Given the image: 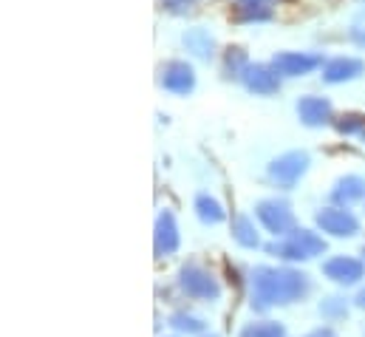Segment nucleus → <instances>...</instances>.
<instances>
[{"label":"nucleus","mask_w":365,"mask_h":337,"mask_svg":"<svg viewBox=\"0 0 365 337\" xmlns=\"http://www.w3.org/2000/svg\"><path fill=\"white\" fill-rule=\"evenodd\" d=\"M312 292L309 275L289 266H255L250 275V303L255 312L289 306Z\"/></svg>","instance_id":"1"},{"label":"nucleus","mask_w":365,"mask_h":337,"mask_svg":"<svg viewBox=\"0 0 365 337\" xmlns=\"http://www.w3.org/2000/svg\"><path fill=\"white\" fill-rule=\"evenodd\" d=\"M267 253L277 255L283 261H312V258L326 253V238H320L312 230L294 227L286 238H274L272 244H267Z\"/></svg>","instance_id":"2"},{"label":"nucleus","mask_w":365,"mask_h":337,"mask_svg":"<svg viewBox=\"0 0 365 337\" xmlns=\"http://www.w3.org/2000/svg\"><path fill=\"white\" fill-rule=\"evenodd\" d=\"M309 168H312L309 151H286V154H280L277 159L269 162L267 178L272 181L274 187H280V190H292L309 173Z\"/></svg>","instance_id":"3"},{"label":"nucleus","mask_w":365,"mask_h":337,"mask_svg":"<svg viewBox=\"0 0 365 337\" xmlns=\"http://www.w3.org/2000/svg\"><path fill=\"white\" fill-rule=\"evenodd\" d=\"M179 286L187 298L192 301H218L221 298V283L212 272H207L204 266H198L195 261L184 263L179 269Z\"/></svg>","instance_id":"4"},{"label":"nucleus","mask_w":365,"mask_h":337,"mask_svg":"<svg viewBox=\"0 0 365 337\" xmlns=\"http://www.w3.org/2000/svg\"><path fill=\"white\" fill-rule=\"evenodd\" d=\"M255 216L264 224L267 233H272L274 238H286L294 230V213L292 204L283 198H261L255 204Z\"/></svg>","instance_id":"5"},{"label":"nucleus","mask_w":365,"mask_h":337,"mask_svg":"<svg viewBox=\"0 0 365 337\" xmlns=\"http://www.w3.org/2000/svg\"><path fill=\"white\" fill-rule=\"evenodd\" d=\"M314 221H317V227L323 233H329L334 238H351V236L360 233L357 216L351 210H346V207H323V210H317Z\"/></svg>","instance_id":"6"},{"label":"nucleus","mask_w":365,"mask_h":337,"mask_svg":"<svg viewBox=\"0 0 365 337\" xmlns=\"http://www.w3.org/2000/svg\"><path fill=\"white\" fill-rule=\"evenodd\" d=\"M269 63L280 77H306L314 69L326 66L323 54H312V51H277Z\"/></svg>","instance_id":"7"},{"label":"nucleus","mask_w":365,"mask_h":337,"mask_svg":"<svg viewBox=\"0 0 365 337\" xmlns=\"http://www.w3.org/2000/svg\"><path fill=\"white\" fill-rule=\"evenodd\" d=\"M159 85L176 96H187L195 91V71L184 60H168L159 66Z\"/></svg>","instance_id":"8"},{"label":"nucleus","mask_w":365,"mask_h":337,"mask_svg":"<svg viewBox=\"0 0 365 337\" xmlns=\"http://www.w3.org/2000/svg\"><path fill=\"white\" fill-rule=\"evenodd\" d=\"M241 85L255 96H272L280 91V74L272 69V63H250Z\"/></svg>","instance_id":"9"},{"label":"nucleus","mask_w":365,"mask_h":337,"mask_svg":"<svg viewBox=\"0 0 365 337\" xmlns=\"http://www.w3.org/2000/svg\"><path fill=\"white\" fill-rule=\"evenodd\" d=\"M323 275L340 286H354L365 275V263L360 258H351V255H334L323 263Z\"/></svg>","instance_id":"10"},{"label":"nucleus","mask_w":365,"mask_h":337,"mask_svg":"<svg viewBox=\"0 0 365 337\" xmlns=\"http://www.w3.org/2000/svg\"><path fill=\"white\" fill-rule=\"evenodd\" d=\"M182 244V236H179V224H176V216L173 210H162L156 216V233H153V247L159 258H170L176 255Z\"/></svg>","instance_id":"11"},{"label":"nucleus","mask_w":365,"mask_h":337,"mask_svg":"<svg viewBox=\"0 0 365 337\" xmlns=\"http://www.w3.org/2000/svg\"><path fill=\"white\" fill-rule=\"evenodd\" d=\"M294 111H297V119L306 125V128H323V125H329L334 116V108H331V102L326 99V96H300L297 99V105H294Z\"/></svg>","instance_id":"12"},{"label":"nucleus","mask_w":365,"mask_h":337,"mask_svg":"<svg viewBox=\"0 0 365 337\" xmlns=\"http://www.w3.org/2000/svg\"><path fill=\"white\" fill-rule=\"evenodd\" d=\"M365 74V63L360 57H334L323 66V83L329 85H340V83H351L357 77Z\"/></svg>","instance_id":"13"},{"label":"nucleus","mask_w":365,"mask_h":337,"mask_svg":"<svg viewBox=\"0 0 365 337\" xmlns=\"http://www.w3.org/2000/svg\"><path fill=\"white\" fill-rule=\"evenodd\" d=\"M365 198V178L363 176H357V173H349V176H340L337 181H334V187H331V201L337 204V207H351L354 201H360Z\"/></svg>","instance_id":"14"},{"label":"nucleus","mask_w":365,"mask_h":337,"mask_svg":"<svg viewBox=\"0 0 365 337\" xmlns=\"http://www.w3.org/2000/svg\"><path fill=\"white\" fill-rule=\"evenodd\" d=\"M182 46L198 60H212L215 57V37L204 26H192L182 34Z\"/></svg>","instance_id":"15"},{"label":"nucleus","mask_w":365,"mask_h":337,"mask_svg":"<svg viewBox=\"0 0 365 337\" xmlns=\"http://www.w3.org/2000/svg\"><path fill=\"white\" fill-rule=\"evenodd\" d=\"M232 14L238 23H264L272 20L274 0H235L232 3Z\"/></svg>","instance_id":"16"},{"label":"nucleus","mask_w":365,"mask_h":337,"mask_svg":"<svg viewBox=\"0 0 365 337\" xmlns=\"http://www.w3.org/2000/svg\"><path fill=\"white\" fill-rule=\"evenodd\" d=\"M192 207H195L198 221L207 224V227H215V224L227 221V210H224V204H221L215 196H210V193H198L195 201H192Z\"/></svg>","instance_id":"17"},{"label":"nucleus","mask_w":365,"mask_h":337,"mask_svg":"<svg viewBox=\"0 0 365 337\" xmlns=\"http://www.w3.org/2000/svg\"><path fill=\"white\" fill-rule=\"evenodd\" d=\"M232 241L238 247H244V250H258L261 247V236H258V230H255L250 216H235V221H232Z\"/></svg>","instance_id":"18"},{"label":"nucleus","mask_w":365,"mask_h":337,"mask_svg":"<svg viewBox=\"0 0 365 337\" xmlns=\"http://www.w3.org/2000/svg\"><path fill=\"white\" fill-rule=\"evenodd\" d=\"M334 128L340 136H360L365 139V114H343L334 119Z\"/></svg>","instance_id":"19"},{"label":"nucleus","mask_w":365,"mask_h":337,"mask_svg":"<svg viewBox=\"0 0 365 337\" xmlns=\"http://www.w3.org/2000/svg\"><path fill=\"white\" fill-rule=\"evenodd\" d=\"M247 66H250V60H247L244 49H230V51H227V57H224V74H227L230 80H238V83H241Z\"/></svg>","instance_id":"20"},{"label":"nucleus","mask_w":365,"mask_h":337,"mask_svg":"<svg viewBox=\"0 0 365 337\" xmlns=\"http://www.w3.org/2000/svg\"><path fill=\"white\" fill-rule=\"evenodd\" d=\"M238 337H286V329L274 321H258V323H247Z\"/></svg>","instance_id":"21"},{"label":"nucleus","mask_w":365,"mask_h":337,"mask_svg":"<svg viewBox=\"0 0 365 337\" xmlns=\"http://www.w3.org/2000/svg\"><path fill=\"white\" fill-rule=\"evenodd\" d=\"M170 326H173L176 332H187V335H201V332H204V323H201L198 318L187 315V312L170 315Z\"/></svg>","instance_id":"22"},{"label":"nucleus","mask_w":365,"mask_h":337,"mask_svg":"<svg viewBox=\"0 0 365 337\" xmlns=\"http://www.w3.org/2000/svg\"><path fill=\"white\" fill-rule=\"evenodd\" d=\"M320 315H323L326 321H340V318L349 315V303H346L343 298H326V301L320 303Z\"/></svg>","instance_id":"23"},{"label":"nucleus","mask_w":365,"mask_h":337,"mask_svg":"<svg viewBox=\"0 0 365 337\" xmlns=\"http://www.w3.org/2000/svg\"><path fill=\"white\" fill-rule=\"evenodd\" d=\"M162 3V9L165 11H170V14H190L195 6H198V0H159Z\"/></svg>","instance_id":"24"},{"label":"nucleus","mask_w":365,"mask_h":337,"mask_svg":"<svg viewBox=\"0 0 365 337\" xmlns=\"http://www.w3.org/2000/svg\"><path fill=\"white\" fill-rule=\"evenodd\" d=\"M349 40H351L354 46L365 49V11L351 23V29H349Z\"/></svg>","instance_id":"25"},{"label":"nucleus","mask_w":365,"mask_h":337,"mask_svg":"<svg viewBox=\"0 0 365 337\" xmlns=\"http://www.w3.org/2000/svg\"><path fill=\"white\" fill-rule=\"evenodd\" d=\"M306 337H334V332H331V329H314L312 335H306Z\"/></svg>","instance_id":"26"},{"label":"nucleus","mask_w":365,"mask_h":337,"mask_svg":"<svg viewBox=\"0 0 365 337\" xmlns=\"http://www.w3.org/2000/svg\"><path fill=\"white\" fill-rule=\"evenodd\" d=\"M354 303H357L360 309H365V286H363V289H360V292H357V298H354Z\"/></svg>","instance_id":"27"},{"label":"nucleus","mask_w":365,"mask_h":337,"mask_svg":"<svg viewBox=\"0 0 365 337\" xmlns=\"http://www.w3.org/2000/svg\"><path fill=\"white\" fill-rule=\"evenodd\" d=\"M363 263H365V247H363Z\"/></svg>","instance_id":"28"},{"label":"nucleus","mask_w":365,"mask_h":337,"mask_svg":"<svg viewBox=\"0 0 365 337\" xmlns=\"http://www.w3.org/2000/svg\"><path fill=\"white\" fill-rule=\"evenodd\" d=\"M212 337H215V335H212Z\"/></svg>","instance_id":"29"}]
</instances>
